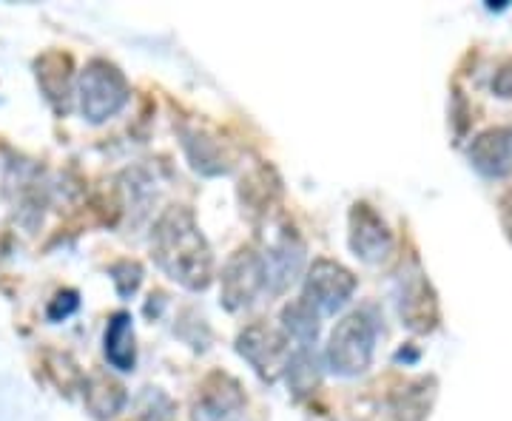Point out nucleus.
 <instances>
[{
    "label": "nucleus",
    "mask_w": 512,
    "mask_h": 421,
    "mask_svg": "<svg viewBox=\"0 0 512 421\" xmlns=\"http://www.w3.org/2000/svg\"><path fill=\"white\" fill-rule=\"evenodd\" d=\"M154 259L188 291H205L214 279V254L191 211L168 208L154 225Z\"/></svg>",
    "instance_id": "nucleus-1"
},
{
    "label": "nucleus",
    "mask_w": 512,
    "mask_h": 421,
    "mask_svg": "<svg viewBox=\"0 0 512 421\" xmlns=\"http://www.w3.org/2000/svg\"><path fill=\"white\" fill-rule=\"evenodd\" d=\"M470 163L478 174L501 180L512 174V129H487L470 143Z\"/></svg>",
    "instance_id": "nucleus-10"
},
{
    "label": "nucleus",
    "mask_w": 512,
    "mask_h": 421,
    "mask_svg": "<svg viewBox=\"0 0 512 421\" xmlns=\"http://www.w3.org/2000/svg\"><path fill=\"white\" fill-rule=\"evenodd\" d=\"M83 396L97 419H114L126 407V390L120 382H114L109 373H92Z\"/></svg>",
    "instance_id": "nucleus-13"
},
{
    "label": "nucleus",
    "mask_w": 512,
    "mask_h": 421,
    "mask_svg": "<svg viewBox=\"0 0 512 421\" xmlns=\"http://www.w3.org/2000/svg\"><path fill=\"white\" fill-rule=\"evenodd\" d=\"M37 80L57 111H69V86H72V60L69 55L49 52L37 60Z\"/></svg>",
    "instance_id": "nucleus-11"
},
{
    "label": "nucleus",
    "mask_w": 512,
    "mask_h": 421,
    "mask_svg": "<svg viewBox=\"0 0 512 421\" xmlns=\"http://www.w3.org/2000/svg\"><path fill=\"white\" fill-rule=\"evenodd\" d=\"M268 291V265L265 254L256 248H239L222 268V305L228 311L251 308Z\"/></svg>",
    "instance_id": "nucleus-4"
},
{
    "label": "nucleus",
    "mask_w": 512,
    "mask_h": 421,
    "mask_svg": "<svg viewBox=\"0 0 512 421\" xmlns=\"http://www.w3.org/2000/svg\"><path fill=\"white\" fill-rule=\"evenodd\" d=\"M242 410H245V396L237 382L225 373H214L202 387L194 421H239Z\"/></svg>",
    "instance_id": "nucleus-9"
},
{
    "label": "nucleus",
    "mask_w": 512,
    "mask_h": 421,
    "mask_svg": "<svg viewBox=\"0 0 512 421\" xmlns=\"http://www.w3.org/2000/svg\"><path fill=\"white\" fill-rule=\"evenodd\" d=\"M376 322L367 311L348 313L333 333L328 345V365L339 376H359L373 362L376 348Z\"/></svg>",
    "instance_id": "nucleus-2"
},
{
    "label": "nucleus",
    "mask_w": 512,
    "mask_h": 421,
    "mask_svg": "<svg viewBox=\"0 0 512 421\" xmlns=\"http://www.w3.org/2000/svg\"><path fill=\"white\" fill-rule=\"evenodd\" d=\"M399 316L404 325L416 333H427L439 325V302H436V293L424 274H410L407 279H402Z\"/></svg>",
    "instance_id": "nucleus-8"
},
{
    "label": "nucleus",
    "mask_w": 512,
    "mask_h": 421,
    "mask_svg": "<svg viewBox=\"0 0 512 421\" xmlns=\"http://www.w3.org/2000/svg\"><path fill=\"white\" fill-rule=\"evenodd\" d=\"M282 330L288 339L299 342V348H311L319 333V311L308 299H296L282 311Z\"/></svg>",
    "instance_id": "nucleus-14"
},
{
    "label": "nucleus",
    "mask_w": 512,
    "mask_h": 421,
    "mask_svg": "<svg viewBox=\"0 0 512 421\" xmlns=\"http://www.w3.org/2000/svg\"><path fill=\"white\" fill-rule=\"evenodd\" d=\"M237 350L242 359L251 362V367L265 382H276L285 373L288 359H291V339L285 336V330L256 322V325L239 333Z\"/></svg>",
    "instance_id": "nucleus-5"
},
{
    "label": "nucleus",
    "mask_w": 512,
    "mask_h": 421,
    "mask_svg": "<svg viewBox=\"0 0 512 421\" xmlns=\"http://www.w3.org/2000/svg\"><path fill=\"white\" fill-rule=\"evenodd\" d=\"M106 359L117 370H134L137 365V345H134V325L126 311L114 313L106 328Z\"/></svg>",
    "instance_id": "nucleus-12"
},
{
    "label": "nucleus",
    "mask_w": 512,
    "mask_h": 421,
    "mask_svg": "<svg viewBox=\"0 0 512 421\" xmlns=\"http://www.w3.org/2000/svg\"><path fill=\"white\" fill-rule=\"evenodd\" d=\"M77 308H80V299H77V293L60 291L55 299H52V305H49V319H52V322L69 319V316H72Z\"/></svg>",
    "instance_id": "nucleus-17"
},
{
    "label": "nucleus",
    "mask_w": 512,
    "mask_h": 421,
    "mask_svg": "<svg viewBox=\"0 0 512 421\" xmlns=\"http://www.w3.org/2000/svg\"><path fill=\"white\" fill-rule=\"evenodd\" d=\"M493 92L504 100H512V57L501 63V69L493 77Z\"/></svg>",
    "instance_id": "nucleus-18"
},
{
    "label": "nucleus",
    "mask_w": 512,
    "mask_h": 421,
    "mask_svg": "<svg viewBox=\"0 0 512 421\" xmlns=\"http://www.w3.org/2000/svg\"><path fill=\"white\" fill-rule=\"evenodd\" d=\"M350 248L365 262H382L393 251V234L387 222L365 202L353 205L350 211Z\"/></svg>",
    "instance_id": "nucleus-7"
},
{
    "label": "nucleus",
    "mask_w": 512,
    "mask_h": 421,
    "mask_svg": "<svg viewBox=\"0 0 512 421\" xmlns=\"http://www.w3.org/2000/svg\"><path fill=\"white\" fill-rule=\"evenodd\" d=\"M111 274H114V285H117L120 296H131L143 282V268L137 262H120L111 268Z\"/></svg>",
    "instance_id": "nucleus-16"
},
{
    "label": "nucleus",
    "mask_w": 512,
    "mask_h": 421,
    "mask_svg": "<svg viewBox=\"0 0 512 421\" xmlns=\"http://www.w3.org/2000/svg\"><path fill=\"white\" fill-rule=\"evenodd\" d=\"M356 291V276L333 259H316L305 276V296L319 313H336Z\"/></svg>",
    "instance_id": "nucleus-6"
},
{
    "label": "nucleus",
    "mask_w": 512,
    "mask_h": 421,
    "mask_svg": "<svg viewBox=\"0 0 512 421\" xmlns=\"http://www.w3.org/2000/svg\"><path fill=\"white\" fill-rule=\"evenodd\" d=\"M288 382L296 393H311L313 387L319 385V359L311 348H299L296 353H291L288 359Z\"/></svg>",
    "instance_id": "nucleus-15"
},
{
    "label": "nucleus",
    "mask_w": 512,
    "mask_h": 421,
    "mask_svg": "<svg viewBox=\"0 0 512 421\" xmlns=\"http://www.w3.org/2000/svg\"><path fill=\"white\" fill-rule=\"evenodd\" d=\"M128 103V83L109 60H92L80 74V109L89 123H106Z\"/></svg>",
    "instance_id": "nucleus-3"
}]
</instances>
